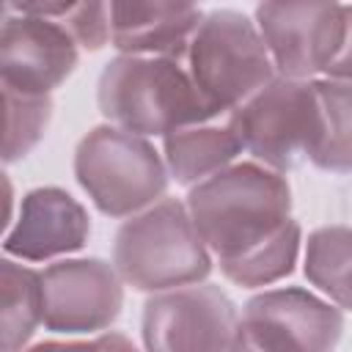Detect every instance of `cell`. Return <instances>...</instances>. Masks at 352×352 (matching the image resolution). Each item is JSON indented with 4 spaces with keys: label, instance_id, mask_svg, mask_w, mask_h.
<instances>
[{
    "label": "cell",
    "instance_id": "15",
    "mask_svg": "<svg viewBox=\"0 0 352 352\" xmlns=\"http://www.w3.org/2000/svg\"><path fill=\"white\" fill-rule=\"evenodd\" d=\"M0 289H3V349L19 352L33 336L36 324L44 322L41 272L22 267L11 258H3Z\"/></svg>",
    "mask_w": 352,
    "mask_h": 352
},
{
    "label": "cell",
    "instance_id": "21",
    "mask_svg": "<svg viewBox=\"0 0 352 352\" xmlns=\"http://www.w3.org/2000/svg\"><path fill=\"white\" fill-rule=\"evenodd\" d=\"M344 44L338 50V55L333 58V63L324 69L333 80H352V6H344Z\"/></svg>",
    "mask_w": 352,
    "mask_h": 352
},
{
    "label": "cell",
    "instance_id": "18",
    "mask_svg": "<svg viewBox=\"0 0 352 352\" xmlns=\"http://www.w3.org/2000/svg\"><path fill=\"white\" fill-rule=\"evenodd\" d=\"M297 248H300V226L294 220H289L267 242H261L258 248L248 250L239 258L220 261V267H223L226 278L239 286H267L292 272Z\"/></svg>",
    "mask_w": 352,
    "mask_h": 352
},
{
    "label": "cell",
    "instance_id": "4",
    "mask_svg": "<svg viewBox=\"0 0 352 352\" xmlns=\"http://www.w3.org/2000/svg\"><path fill=\"white\" fill-rule=\"evenodd\" d=\"M187 72L214 116L236 110L275 80V63L258 28L228 8L201 19L187 47Z\"/></svg>",
    "mask_w": 352,
    "mask_h": 352
},
{
    "label": "cell",
    "instance_id": "9",
    "mask_svg": "<svg viewBox=\"0 0 352 352\" xmlns=\"http://www.w3.org/2000/svg\"><path fill=\"white\" fill-rule=\"evenodd\" d=\"M239 330L264 352H333L344 316L305 289H272L248 300Z\"/></svg>",
    "mask_w": 352,
    "mask_h": 352
},
{
    "label": "cell",
    "instance_id": "7",
    "mask_svg": "<svg viewBox=\"0 0 352 352\" xmlns=\"http://www.w3.org/2000/svg\"><path fill=\"white\" fill-rule=\"evenodd\" d=\"M236 308L212 283L160 292L143 311L146 352H228Z\"/></svg>",
    "mask_w": 352,
    "mask_h": 352
},
{
    "label": "cell",
    "instance_id": "23",
    "mask_svg": "<svg viewBox=\"0 0 352 352\" xmlns=\"http://www.w3.org/2000/svg\"><path fill=\"white\" fill-rule=\"evenodd\" d=\"M228 352H264V349H258V346H256V344L236 327V336H234V344H231Z\"/></svg>",
    "mask_w": 352,
    "mask_h": 352
},
{
    "label": "cell",
    "instance_id": "10",
    "mask_svg": "<svg viewBox=\"0 0 352 352\" xmlns=\"http://www.w3.org/2000/svg\"><path fill=\"white\" fill-rule=\"evenodd\" d=\"M41 297L50 330H104L121 311V275L99 258L55 261L41 272Z\"/></svg>",
    "mask_w": 352,
    "mask_h": 352
},
{
    "label": "cell",
    "instance_id": "13",
    "mask_svg": "<svg viewBox=\"0 0 352 352\" xmlns=\"http://www.w3.org/2000/svg\"><path fill=\"white\" fill-rule=\"evenodd\" d=\"M113 44L126 55L182 58L201 25V11L184 3H110Z\"/></svg>",
    "mask_w": 352,
    "mask_h": 352
},
{
    "label": "cell",
    "instance_id": "12",
    "mask_svg": "<svg viewBox=\"0 0 352 352\" xmlns=\"http://www.w3.org/2000/svg\"><path fill=\"white\" fill-rule=\"evenodd\" d=\"M88 228V217L72 195L38 187L25 195L19 220L6 234V250L28 261H44L82 248Z\"/></svg>",
    "mask_w": 352,
    "mask_h": 352
},
{
    "label": "cell",
    "instance_id": "20",
    "mask_svg": "<svg viewBox=\"0 0 352 352\" xmlns=\"http://www.w3.org/2000/svg\"><path fill=\"white\" fill-rule=\"evenodd\" d=\"M55 22H60L69 36L88 50H99L113 41V16L110 6L104 3H72L69 11Z\"/></svg>",
    "mask_w": 352,
    "mask_h": 352
},
{
    "label": "cell",
    "instance_id": "22",
    "mask_svg": "<svg viewBox=\"0 0 352 352\" xmlns=\"http://www.w3.org/2000/svg\"><path fill=\"white\" fill-rule=\"evenodd\" d=\"M28 352H104V344H102V336L94 338V341H47V344H38Z\"/></svg>",
    "mask_w": 352,
    "mask_h": 352
},
{
    "label": "cell",
    "instance_id": "19",
    "mask_svg": "<svg viewBox=\"0 0 352 352\" xmlns=\"http://www.w3.org/2000/svg\"><path fill=\"white\" fill-rule=\"evenodd\" d=\"M50 113H52L50 96H28V94L3 88V124H6L3 157L6 162L25 157L36 146V140L47 129Z\"/></svg>",
    "mask_w": 352,
    "mask_h": 352
},
{
    "label": "cell",
    "instance_id": "5",
    "mask_svg": "<svg viewBox=\"0 0 352 352\" xmlns=\"http://www.w3.org/2000/svg\"><path fill=\"white\" fill-rule=\"evenodd\" d=\"M228 129L270 170H289L316 151L324 132L316 85L278 77L231 113Z\"/></svg>",
    "mask_w": 352,
    "mask_h": 352
},
{
    "label": "cell",
    "instance_id": "3",
    "mask_svg": "<svg viewBox=\"0 0 352 352\" xmlns=\"http://www.w3.org/2000/svg\"><path fill=\"white\" fill-rule=\"evenodd\" d=\"M113 264L124 283L143 292L192 286L212 270L187 206L173 198L157 201L118 228Z\"/></svg>",
    "mask_w": 352,
    "mask_h": 352
},
{
    "label": "cell",
    "instance_id": "1",
    "mask_svg": "<svg viewBox=\"0 0 352 352\" xmlns=\"http://www.w3.org/2000/svg\"><path fill=\"white\" fill-rule=\"evenodd\" d=\"M289 209L286 179L256 162L223 168L195 184L187 198V212L204 245L220 261L239 258L278 234L292 220Z\"/></svg>",
    "mask_w": 352,
    "mask_h": 352
},
{
    "label": "cell",
    "instance_id": "8",
    "mask_svg": "<svg viewBox=\"0 0 352 352\" xmlns=\"http://www.w3.org/2000/svg\"><path fill=\"white\" fill-rule=\"evenodd\" d=\"M258 33L275 69L289 80L324 72L344 44V6L264 3L256 8Z\"/></svg>",
    "mask_w": 352,
    "mask_h": 352
},
{
    "label": "cell",
    "instance_id": "17",
    "mask_svg": "<svg viewBox=\"0 0 352 352\" xmlns=\"http://www.w3.org/2000/svg\"><path fill=\"white\" fill-rule=\"evenodd\" d=\"M314 85L322 104L324 132L311 154V162L336 173L352 170V82L324 80Z\"/></svg>",
    "mask_w": 352,
    "mask_h": 352
},
{
    "label": "cell",
    "instance_id": "16",
    "mask_svg": "<svg viewBox=\"0 0 352 352\" xmlns=\"http://www.w3.org/2000/svg\"><path fill=\"white\" fill-rule=\"evenodd\" d=\"M305 275L336 305L352 308V228L327 226L308 236Z\"/></svg>",
    "mask_w": 352,
    "mask_h": 352
},
{
    "label": "cell",
    "instance_id": "2",
    "mask_svg": "<svg viewBox=\"0 0 352 352\" xmlns=\"http://www.w3.org/2000/svg\"><path fill=\"white\" fill-rule=\"evenodd\" d=\"M99 110L110 126L140 138L173 135L214 116L179 58L146 55H121L104 66Z\"/></svg>",
    "mask_w": 352,
    "mask_h": 352
},
{
    "label": "cell",
    "instance_id": "14",
    "mask_svg": "<svg viewBox=\"0 0 352 352\" xmlns=\"http://www.w3.org/2000/svg\"><path fill=\"white\" fill-rule=\"evenodd\" d=\"M239 148L242 146L228 126H187L165 138L168 168L182 184H201L220 173Z\"/></svg>",
    "mask_w": 352,
    "mask_h": 352
},
{
    "label": "cell",
    "instance_id": "6",
    "mask_svg": "<svg viewBox=\"0 0 352 352\" xmlns=\"http://www.w3.org/2000/svg\"><path fill=\"white\" fill-rule=\"evenodd\" d=\"M74 173L91 201L110 217L140 212L168 187V170L154 146L118 126H96L80 140Z\"/></svg>",
    "mask_w": 352,
    "mask_h": 352
},
{
    "label": "cell",
    "instance_id": "11",
    "mask_svg": "<svg viewBox=\"0 0 352 352\" xmlns=\"http://www.w3.org/2000/svg\"><path fill=\"white\" fill-rule=\"evenodd\" d=\"M77 63V41L69 30L44 16L14 14L0 30L3 88L28 96H47Z\"/></svg>",
    "mask_w": 352,
    "mask_h": 352
}]
</instances>
